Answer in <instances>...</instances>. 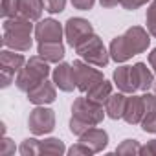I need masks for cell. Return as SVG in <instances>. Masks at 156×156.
<instances>
[{
    "instance_id": "f1b7e54d",
    "label": "cell",
    "mask_w": 156,
    "mask_h": 156,
    "mask_svg": "<svg viewBox=\"0 0 156 156\" xmlns=\"http://www.w3.org/2000/svg\"><path fill=\"white\" fill-rule=\"evenodd\" d=\"M11 154H15V143L9 138L2 136V141H0V156H11Z\"/></svg>"
},
{
    "instance_id": "ba28073f",
    "label": "cell",
    "mask_w": 156,
    "mask_h": 156,
    "mask_svg": "<svg viewBox=\"0 0 156 156\" xmlns=\"http://www.w3.org/2000/svg\"><path fill=\"white\" fill-rule=\"evenodd\" d=\"M28 127L35 136L50 134L55 129V112L51 108H46L44 105H37V108L31 110Z\"/></svg>"
},
{
    "instance_id": "4dcf8cb0",
    "label": "cell",
    "mask_w": 156,
    "mask_h": 156,
    "mask_svg": "<svg viewBox=\"0 0 156 156\" xmlns=\"http://www.w3.org/2000/svg\"><path fill=\"white\" fill-rule=\"evenodd\" d=\"M147 2H149V0H121V6H123L125 9L132 11V9H138V8L145 6Z\"/></svg>"
},
{
    "instance_id": "5bb4252c",
    "label": "cell",
    "mask_w": 156,
    "mask_h": 156,
    "mask_svg": "<svg viewBox=\"0 0 156 156\" xmlns=\"http://www.w3.org/2000/svg\"><path fill=\"white\" fill-rule=\"evenodd\" d=\"M24 64H26V59L22 53H15V50H9V48L0 51V72H8L15 75L20 72Z\"/></svg>"
},
{
    "instance_id": "277c9868",
    "label": "cell",
    "mask_w": 156,
    "mask_h": 156,
    "mask_svg": "<svg viewBox=\"0 0 156 156\" xmlns=\"http://www.w3.org/2000/svg\"><path fill=\"white\" fill-rule=\"evenodd\" d=\"M48 75H50L48 61H44L41 55H33V57H30V61H26V64L17 73L15 85H17L19 90L30 92L31 88H35L37 85H41L42 81H46Z\"/></svg>"
},
{
    "instance_id": "d4e9b609",
    "label": "cell",
    "mask_w": 156,
    "mask_h": 156,
    "mask_svg": "<svg viewBox=\"0 0 156 156\" xmlns=\"http://www.w3.org/2000/svg\"><path fill=\"white\" fill-rule=\"evenodd\" d=\"M145 22H147V31L156 39V0H154V2L149 6V9H147Z\"/></svg>"
},
{
    "instance_id": "83f0119b",
    "label": "cell",
    "mask_w": 156,
    "mask_h": 156,
    "mask_svg": "<svg viewBox=\"0 0 156 156\" xmlns=\"http://www.w3.org/2000/svg\"><path fill=\"white\" fill-rule=\"evenodd\" d=\"M64 6H66V0H44V8L50 13H61L64 11Z\"/></svg>"
},
{
    "instance_id": "ffe728a7",
    "label": "cell",
    "mask_w": 156,
    "mask_h": 156,
    "mask_svg": "<svg viewBox=\"0 0 156 156\" xmlns=\"http://www.w3.org/2000/svg\"><path fill=\"white\" fill-rule=\"evenodd\" d=\"M110 94H112V83H108L107 79H103V81H99L96 87H92L87 92V98H90L92 101H98V103L103 105L110 98Z\"/></svg>"
},
{
    "instance_id": "7402d4cb",
    "label": "cell",
    "mask_w": 156,
    "mask_h": 156,
    "mask_svg": "<svg viewBox=\"0 0 156 156\" xmlns=\"http://www.w3.org/2000/svg\"><path fill=\"white\" fill-rule=\"evenodd\" d=\"M140 151H141V145L136 140H125L116 147V154H121V156H136L140 154Z\"/></svg>"
},
{
    "instance_id": "cb8c5ba5",
    "label": "cell",
    "mask_w": 156,
    "mask_h": 156,
    "mask_svg": "<svg viewBox=\"0 0 156 156\" xmlns=\"http://www.w3.org/2000/svg\"><path fill=\"white\" fill-rule=\"evenodd\" d=\"M19 152L22 156H35V154H41V149H39V140L35 138H28L20 143L19 147Z\"/></svg>"
},
{
    "instance_id": "52a82bcc",
    "label": "cell",
    "mask_w": 156,
    "mask_h": 156,
    "mask_svg": "<svg viewBox=\"0 0 156 156\" xmlns=\"http://www.w3.org/2000/svg\"><path fill=\"white\" fill-rule=\"evenodd\" d=\"M73 73H75V85H77V90L81 92H88L92 87H96L99 81H103L105 77L99 70L92 68L90 62L87 61H73Z\"/></svg>"
},
{
    "instance_id": "5b68a950",
    "label": "cell",
    "mask_w": 156,
    "mask_h": 156,
    "mask_svg": "<svg viewBox=\"0 0 156 156\" xmlns=\"http://www.w3.org/2000/svg\"><path fill=\"white\" fill-rule=\"evenodd\" d=\"M75 51H77V55H79L81 59H85L87 62H90V64H94L98 68H105L108 64V61H110V53L107 51L103 41L98 35L90 37L79 48H75Z\"/></svg>"
},
{
    "instance_id": "3957f363",
    "label": "cell",
    "mask_w": 156,
    "mask_h": 156,
    "mask_svg": "<svg viewBox=\"0 0 156 156\" xmlns=\"http://www.w3.org/2000/svg\"><path fill=\"white\" fill-rule=\"evenodd\" d=\"M31 31H33L31 20H28L20 15L11 17V19H4L2 44L9 50H15V51H28L33 44Z\"/></svg>"
},
{
    "instance_id": "7c38bea8",
    "label": "cell",
    "mask_w": 156,
    "mask_h": 156,
    "mask_svg": "<svg viewBox=\"0 0 156 156\" xmlns=\"http://www.w3.org/2000/svg\"><path fill=\"white\" fill-rule=\"evenodd\" d=\"M143 116H145L143 96H134V94H130V96L127 98V103H125L123 119H125L129 125H138V123H141Z\"/></svg>"
},
{
    "instance_id": "836d02e7",
    "label": "cell",
    "mask_w": 156,
    "mask_h": 156,
    "mask_svg": "<svg viewBox=\"0 0 156 156\" xmlns=\"http://www.w3.org/2000/svg\"><path fill=\"white\" fill-rule=\"evenodd\" d=\"M149 64H151V66H152V70L156 72V48L149 53Z\"/></svg>"
},
{
    "instance_id": "4316f807",
    "label": "cell",
    "mask_w": 156,
    "mask_h": 156,
    "mask_svg": "<svg viewBox=\"0 0 156 156\" xmlns=\"http://www.w3.org/2000/svg\"><path fill=\"white\" fill-rule=\"evenodd\" d=\"M66 152H68L70 156H90V154H94V152H92L87 145H83L81 141H77L75 145H72Z\"/></svg>"
},
{
    "instance_id": "8992f818",
    "label": "cell",
    "mask_w": 156,
    "mask_h": 156,
    "mask_svg": "<svg viewBox=\"0 0 156 156\" xmlns=\"http://www.w3.org/2000/svg\"><path fill=\"white\" fill-rule=\"evenodd\" d=\"M64 35H66V41L72 48H79L83 42H87L90 37H94V28L88 20L85 19H68L66 20V26H64Z\"/></svg>"
},
{
    "instance_id": "603a6c76",
    "label": "cell",
    "mask_w": 156,
    "mask_h": 156,
    "mask_svg": "<svg viewBox=\"0 0 156 156\" xmlns=\"http://www.w3.org/2000/svg\"><path fill=\"white\" fill-rule=\"evenodd\" d=\"M0 13H2L4 19H11L19 15L20 9V0H2V6H0Z\"/></svg>"
},
{
    "instance_id": "44dd1931",
    "label": "cell",
    "mask_w": 156,
    "mask_h": 156,
    "mask_svg": "<svg viewBox=\"0 0 156 156\" xmlns=\"http://www.w3.org/2000/svg\"><path fill=\"white\" fill-rule=\"evenodd\" d=\"M39 149H41V154H59L61 156L66 152V147L59 138H48V140L39 141Z\"/></svg>"
},
{
    "instance_id": "9c48e42d",
    "label": "cell",
    "mask_w": 156,
    "mask_h": 156,
    "mask_svg": "<svg viewBox=\"0 0 156 156\" xmlns=\"http://www.w3.org/2000/svg\"><path fill=\"white\" fill-rule=\"evenodd\" d=\"M35 39L39 42H61L62 39V26L53 19L39 20L35 26Z\"/></svg>"
},
{
    "instance_id": "4fadbf2b",
    "label": "cell",
    "mask_w": 156,
    "mask_h": 156,
    "mask_svg": "<svg viewBox=\"0 0 156 156\" xmlns=\"http://www.w3.org/2000/svg\"><path fill=\"white\" fill-rule=\"evenodd\" d=\"M79 141L83 145H87L94 154L96 152H101L107 145H108V134L103 130V129H98V127H92L88 129L87 132H83L79 136Z\"/></svg>"
},
{
    "instance_id": "1f68e13d",
    "label": "cell",
    "mask_w": 156,
    "mask_h": 156,
    "mask_svg": "<svg viewBox=\"0 0 156 156\" xmlns=\"http://www.w3.org/2000/svg\"><path fill=\"white\" fill-rule=\"evenodd\" d=\"M140 154H143V156H156V140H151L145 145H141Z\"/></svg>"
},
{
    "instance_id": "9a60e30c",
    "label": "cell",
    "mask_w": 156,
    "mask_h": 156,
    "mask_svg": "<svg viewBox=\"0 0 156 156\" xmlns=\"http://www.w3.org/2000/svg\"><path fill=\"white\" fill-rule=\"evenodd\" d=\"M114 83L119 88V92H125V94H134L138 90L134 73H132V66H119L114 72Z\"/></svg>"
},
{
    "instance_id": "6da1fadb",
    "label": "cell",
    "mask_w": 156,
    "mask_h": 156,
    "mask_svg": "<svg viewBox=\"0 0 156 156\" xmlns=\"http://www.w3.org/2000/svg\"><path fill=\"white\" fill-rule=\"evenodd\" d=\"M151 44V33L145 31L141 26H132L129 28L123 35L116 37L110 42L108 53L110 59H114L116 62H125L130 57L143 53Z\"/></svg>"
},
{
    "instance_id": "e575fe53",
    "label": "cell",
    "mask_w": 156,
    "mask_h": 156,
    "mask_svg": "<svg viewBox=\"0 0 156 156\" xmlns=\"http://www.w3.org/2000/svg\"><path fill=\"white\" fill-rule=\"evenodd\" d=\"M152 87H154V94H156V81H154V85H152Z\"/></svg>"
},
{
    "instance_id": "ac0fdd59",
    "label": "cell",
    "mask_w": 156,
    "mask_h": 156,
    "mask_svg": "<svg viewBox=\"0 0 156 156\" xmlns=\"http://www.w3.org/2000/svg\"><path fill=\"white\" fill-rule=\"evenodd\" d=\"M132 73H134V79H136L138 90L147 92V90L154 85V75H152V72L147 68V64L136 62V64L132 66Z\"/></svg>"
},
{
    "instance_id": "7a4b0ae2",
    "label": "cell",
    "mask_w": 156,
    "mask_h": 156,
    "mask_svg": "<svg viewBox=\"0 0 156 156\" xmlns=\"http://www.w3.org/2000/svg\"><path fill=\"white\" fill-rule=\"evenodd\" d=\"M103 105L98 101H92L90 98H77L72 105V119H70V130L75 136H81L88 129L99 125L105 118Z\"/></svg>"
},
{
    "instance_id": "d6986e66",
    "label": "cell",
    "mask_w": 156,
    "mask_h": 156,
    "mask_svg": "<svg viewBox=\"0 0 156 156\" xmlns=\"http://www.w3.org/2000/svg\"><path fill=\"white\" fill-rule=\"evenodd\" d=\"M44 9V0H20V9L19 15L28 20H39Z\"/></svg>"
},
{
    "instance_id": "e0dca14e",
    "label": "cell",
    "mask_w": 156,
    "mask_h": 156,
    "mask_svg": "<svg viewBox=\"0 0 156 156\" xmlns=\"http://www.w3.org/2000/svg\"><path fill=\"white\" fill-rule=\"evenodd\" d=\"M125 103H127V96L125 92H118V94H110V98L105 101V110L107 116L112 119H119L123 118L125 112Z\"/></svg>"
},
{
    "instance_id": "484cf974",
    "label": "cell",
    "mask_w": 156,
    "mask_h": 156,
    "mask_svg": "<svg viewBox=\"0 0 156 156\" xmlns=\"http://www.w3.org/2000/svg\"><path fill=\"white\" fill-rule=\"evenodd\" d=\"M141 129L145 132H151V134H156V112H151V114H145L143 119H141Z\"/></svg>"
},
{
    "instance_id": "d6a6232c",
    "label": "cell",
    "mask_w": 156,
    "mask_h": 156,
    "mask_svg": "<svg viewBox=\"0 0 156 156\" xmlns=\"http://www.w3.org/2000/svg\"><path fill=\"white\" fill-rule=\"evenodd\" d=\"M99 4L103 8H116L118 4H121V0H99Z\"/></svg>"
},
{
    "instance_id": "30bf717a",
    "label": "cell",
    "mask_w": 156,
    "mask_h": 156,
    "mask_svg": "<svg viewBox=\"0 0 156 156\" xmlns=\"http://www.w3.org/2000/svg\"><path fill=\"white\" fill-rule=\"evenodd\" d=\"M51 77H53L55 87H59L62 92H72L73 88H77V85H75L73 66L68 64V62H59V64L53 68Z\"/></svg>"
},
{
    "instance_id": "f546056e",
    "label": "cell",
    "mask_w": 156,
    "mask_h": 156,
    "mask_svg": "<svg viewBox=\"0 0 156 156\" xmlns=\"http://www.w3.org/2000/svg\"><path fill=\"white\" fill-rule=\"evenodd\" d=\"M96 4V0H72V6L75 9H81V11H88L92 9Z\"/></svg>"
},
{
    "instance_id": "8fae6325",
    "label": "cell",
    "mask_w": 156,
    "mask_h": 156,
    "mask_svg": "<svg viewBox=\"0 0 156 156\" xmlns=\"http://www.w3.org/2000/svg\"><path fill=\"white\" fill-rule=\"evenodd\" d=\"M26 94H28L30 103H33V105H50V103H53L55 98H57L55 83H50L48 79L42 81L41 85H37L35 88H31V90L26 92Z\"/></svg>"
},
{
    "instance_id": "2e32d148",
    "label": "cell",
    "mask_w": 156,
    "mask_h": 156,
    "mask_svg": "<svg viewBox=\"0 0 156 156\" xmlns=\"http://www.w3.org/2000/svg\"><path fill=\"white\" fill-rule=\"evenodd\" d=\"M37 53L48 62H59L64 57V46L62 42H39Z\"/></svg>"
}]
</instances>
